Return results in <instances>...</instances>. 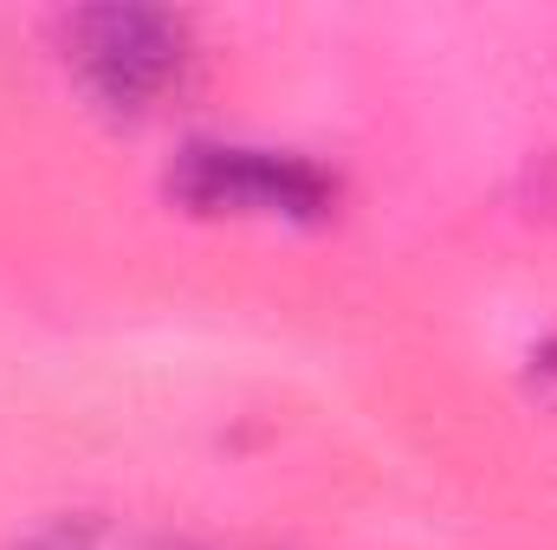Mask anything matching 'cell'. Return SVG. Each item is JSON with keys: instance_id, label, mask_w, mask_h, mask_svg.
Wrapping results in <instances>:
<instances>
[{"instance_id": "7a4b0ae2", "label": "cell", "mask_w": 557, "mask_h": 550, "mask_svg": "<svg viewBox=\"0 0 557 550\" xmlns=\"http://www.w3.org/2000/svg\"><path fill=\"white\" fill-rule=\"evenodd\" d=\"M65 59L111 111H149L188 65V20L162 7H91L65 20Z\"/></svg>"}, {"instance_id": "3957f363", "label": "cell", "mask_w": 557, "mask_h": 550, "mask_svg": "<svg viewBox=\"0 0 557 550\" xmlns=\"http://www.w3.org/2000/svg\"><path fill=\"white\" fill-rule=\"evenodd\" d=\"M26 550H91V532H85V525H78V532H72V525H59V532H46V538H33Z\"/></svg>"}, {"instance_id": "6da1fadb", "label": "cell", "mask_w": 557, "mask_h": 550, "mask_svg": "<svg viewBox=\"0 0 557 550\" xmlns=\"http://www.w3.org/2000/svg\"><path fill=\"white\" fill-rule=\"evenodd\" d=\"M169 195L195 214H260V221H324L337 182L292 149L195 142L169 168Z\"/></svg>"}]
</instances>
